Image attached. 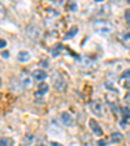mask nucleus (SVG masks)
Listing matches in <instances>:
<instances>
[{
  "label": "nucleus",
  "mask_w": 130,
  "mask_h": 146,
  "mask_svg": "<svg viewBox=\"0 0 130 146\" xmlns=\"http://www.w3.org/2000/svg\"><path fill=\"white\" fill-rule=\"evenodd\" d=\"M26 34L29 38H31L33 40H38L42 35V30L39 26H36L35 24H29L26 26Z\"/></svg>",
  "instance_id": "3"
},
{
  "label": "nucleus",
  "mask_w": 130,
  "mask_h": 146,
  "mask_svg": "<svg viewBox=\"0 0 130 146\" xmlns=\"http://www.w3.org/2000/svg\"><path fill=\"white\" fill-rule=\"evenodd\" d=\"M129 137H130V133H129Z\"/></svg>",
  "instance_id": "26"
},
{
  "label": "nucleus",
  "mask_w": 130,
  "mask_h": 146,
  "mask_svg": "<svg viewBox=\"0 0 130 146\" xmlns=\"http://www.w3.org/2000/svg\"><path fill=\"white\" fill-rule=\"evenodd\" d=\"M99 145H100V146H106V141L100 140V141H99Z\"/></svg>",
  "instance_id": "22"
},
{
  "label": "nucleus",
  "mask_w": 130,
  "mask_h": 146,
  "mask_svg": "<svg viewBox=\"0 0 130 146\" xmlns=\"http://www.w3.org/2000/svg\"><path fill=\"white\" fill-rule=\"evenodd\" d=\"M17 60L21 61V63H26V61L30 60V54L27 51H21L17 54Z\"/></svg>",
  "instance_id": "11"
},
{
  "label": "nucleus",
  "mask_w": 130,
  "mask_h": 146,
  "mask_svg": "<svg viewBox=\"0 0 130 146\" xmlns=\"http://www.w3.org/2000/svg\"><path fill=\"white\" fill-rule=\"evenodd\" d=\"M1 58L8 59V58H9V52H8V51H3V52H1Z\"/></svg>",
  "instance_id": "19"
},
{
  "label": "nucleus",
  "mask_w": 130,
  "mask_h": 146,
  "mask_svg": "<svg viewBox=\"0 0 130 146\" xmlns=\"http://www.w3.org/2000/svg\"><path fill=\"white\" fill-rule=\"evenodd\" d=\"M5 16H7L5 7H4L3 4L0 3V21H1V20H4V18H5Z\"/></svg>",
  "instance_id": "15"
},
{
  "label": "nucleus",
  "mask_w": 130,
  "mask_h": 146,
  "mask_svg": "<svg viewBox=\"0 0 130 146\" xmlns=\"http://www.w3.org/2000/svg\"><path fill=\"white\" fill-rule=\"evenodd\" d=\"M125 102H126L127 104H130V93L126 94V97H125Z\"/></svg>",
  "instance_id": "21"
},
{
  "label": "nucleus",
  "mask_w": 130,
  "mask_h": 146,
  "mask_svg": "<svg viewBox=\"0 0 130 146\" xmlns=\"http://www.w3.org/2000/svg\"><path fill=\"white\" fill-rule=\"evenodd\" d=\"M36 146H47V145H44V143H38Z\"/></svg>",
  "instance_id": "24"
},
{
  "label": "nucleus",
  "mask_w": 130,
  "mask_h": 146,
  "mask_svg": "<svg viewBox=\"0 0 130 146\" xmlns=\"http://www.w3.org/2000/svg\"><path fill=\"white\" fill-rule=\"evenodd\" d=\"M94 29L100 34H109L113 30V25L107 20H98L94 22Z\"/></svg>",
  "instance_id": "1"
},
{
  "label": "nucleus",
  "mask_w": 130,
  "mask_h": 146,
  "mask_svg": "<svg viewBox=\"0 0 130 146\" xmlns=\"http://www.w3.org/2000/svg\"><path fill=\"white\" fill-rule=\"evenodd\" d=\"M52 85H53V88L57 91H64L67 89L68 84H67V80L64 78L63 74L56 72V73H53V76H52Z\"/></svg>",
  "instance_id": "2"
},
{
  "label": "nucleus",
  "mask_w": 130,
  "mask_h": 146,
  "mask_svg": "<svg viewBox=\"0 0 130 146\" xmlns=\"http://www.w3.org/2000/svg\"><path fill=\"white\" fill-rule=\"evenodd\" d=\"M77 31H78V27H77V26H73L72 29H70V30L68 31V34L65 35V38H64V39H65V40H67V39H72L73 36L76 35Z\"/></svg>",
  "instance_id": "14"
},
{
  "label": "nucleus",
  "mask_w": 130,
  "mask_h": 146,
  "mask_svg": "<svg viewBox=\"0 0 130 146\" xmlns=\"http://www.w3.org/2000/svg\"><path fill=\"white\" fill-rule=\"evenodd\" d=\"M88 106H90V110L92 111V113H95V115L99 116V117H103V116H104L103 104H102V102H100L99 99L91 100L90 103H88Z\"/></svg>",
  "instance_id": "4"
},
{
  "label": "nucleus",
  "mask_w": 130,
  "mask_h": 146,
  "mask_svg": "<svg viewBox=\"0 0 130 146\" xmlns=\"http://www.w3.org/2000/svg\"><path fill=\"white\" fill-rule=\"evenodd\" d=\"M126 78H130V70H125V72L122 73L121 81H124V80H126Z\"/></svg>",
  "instance_id": "16"
},
{
  "label": "nucleus",
  "mask_w": 130,
  "mask_h": 146,
  "mask_svg": "<svg viewBox=\"0 0 130 146\" xmlns=\"http://www.w3.org/2000/svg\"><path fill=\"white\" fill-rule=\"evenodd\" d=\"M20 82H21L24 89H30L33 86V77L27 72H22L21 76H20Z\"/></svg>",
  "instance_id": "5"
},
{
  "label": "nucleus",
  "mask_w": 130,
  "mask_h": 146,
  "mask_svg": "<svg viewBox=\"0 0 130 146\" xmlns=\"http://www.w3.org/2000/svg\"><path fill=\"white\" fill-rule=\"evenodd\" d=\"M47 91H48V85L46 82H40L38 85V90L35 93V99H42L43 95L47 94Z\"/></svg>",
  "instance_id": "8"
},
{
  "label": "nucleus",
  "mask_w": 130,
  "mask_h": 146,
  "mask_svg": "<svg viewBox=\"0 0 130 146\" xmlns=\"http://www.w3.org/2000/svg\"><path fill=\"white\" fill-rule=\"evenodd\" d=\"M109 140H111V142H121L122 141V134L121 133H118V132H115V133L111 134V137H109Z\"/></svg>",
  "instance_id": "13"
},
{
  "label": "nucleus",
  "mask_w": 130,
  "mask_h": 146,
  "mask_svg": "<svg viewBox=\"0 0 130 146\" xmlns=\"http://www.w3.org/2000/svg\"><path fill=\"white\" fill-rule=\"evenodd\" d=\"M40 65H42L43 68H48V67H49L48 60H42V61H40Z\"/></svg>",
  "instance_id": "18"
},
{
  "label": "nucleus",
  "mask_w": 130,
  "mask_h": 146,
  "mask_svg": "<svg viewBox=\"0 0 130 146\" xmlns=\"http://www.w3.org/2000/svg\"><path fill=\"white\" fill-rule=\"evenodd\" d=\"M0 86H1V78H0Z\"/></svg>",
  "instance_id": "25"
},
{
  "label": "nucleus",
  "mask_w": 130,
  "mask_h": 146,
  "mask_svg": "<svg viewBox=\"0 0 130 146\" xmlns=\"http://www.w3.org/2000/svg\"><path fill=\"white\" fill-rule=\"evenodd\" d=\"M51 145L52 146H63L61 143H56V142H51Z\"/></svg>",
  "instance_id": "23"
},
{
  "label": "nucleus",
  "mask_w": 130,
  "mask_h": 146,
  "mask_svg": "<svg viewBox=\"0 0 130 146\" xmlns=\"http://www.w3.org/2000/svg\"><path fill=\"white\" fill-rule=\"evenodd\" d=\"M88 125H90V129L94 132L98 137L103 136V129H102V127H100L99 123H98L95 119H90V120H88Z\"/></svg>",
  "instance_id": "7"
},
{
  "label": "nucleus",
  "mask_w": 130,
  "mask_h": 146,
  "mask_svg": "<svg viewBox=\"0 0 130 146\" xmlns=\"http://www.w3.org/2000/svg\"><path fill=\"white\" fill-rule=\"evenodd\" d=\"M7 46V40H4V39H0V48H4Z\"/></svg>",
  "instance_id": "20"
},
{
  "label": "nucleus",
  "mask_w": 130,
  "mask_h": 146,
  "mask_svg": "<svg viewBox=\"0 0 130 146\" xmlns=\"http://www.w3.org/2000/svg\"><path fill=\"white\" fill-rule=\"evenodd\" d=\"M125 20H126L127 24H130V9H127L125 12Z\"/></svg>",
  "instance_id": "17"
},
{
  "label": "nucleus",
  "mask_w": 130,
  "mask_h": 146,
  "mask_svg": "<svg viewBox=\"0 0 130 146\" xmlns=\"http://www.w3.org/2000/svg\"><path fill=\"white\" fill-rule=\"evenodd\" d=\"M15 141L11 137H1L0 138V146H13Z\"/></svg>",
  "instance_id": "12"
},
{
  "label": "nucleus",
  "mask_w": 130,
  "mask_h": 146,
  "mask_svg": "<svg viewBox=\"0 0 130 146\" xmlns=\"http://www.w3.org/2000/svg\"><path fill=\"white\" fill-rule=\"evenodd\" d=\"M61 120H63V123L67 125V127H72V125L74 124V119H73V116L70 115L69 112L61 113Z\"/></svg>",
  "instance_id": "9"
},
{
  "label": "nucleus",
  "mask_w": 130,
  "mask_h": 146,
  "mask_svg": "<svg viewBox=\"0 0 130 146\" xmlns=\"http://www.w3.org/2000/svg\"><path fill=\"white\" fill-rule=\"evenodd\" d=\"M31 77L38 80V81H43V80L47 77V73H46V70H43V69H35L33 72V76Z\"/></svg>",
  "instance_id": "10"
},
{
  "label": "nucleus",
  "mask_w": 130,
  "mask_h": 146,
  "mask_svg": "<svg viewBox=\"0 0 130 146\" xmlns=\"http://www.w3.org/2000/svg\"><path fill=\"white\" fill-rule=\"evenodd\" d=\"M121 112H122V117L120 124H121L122 128H127V125H130V110L127 107H122Z\"/></svg>",
  "instance_id": "6"
}]
</instances>
